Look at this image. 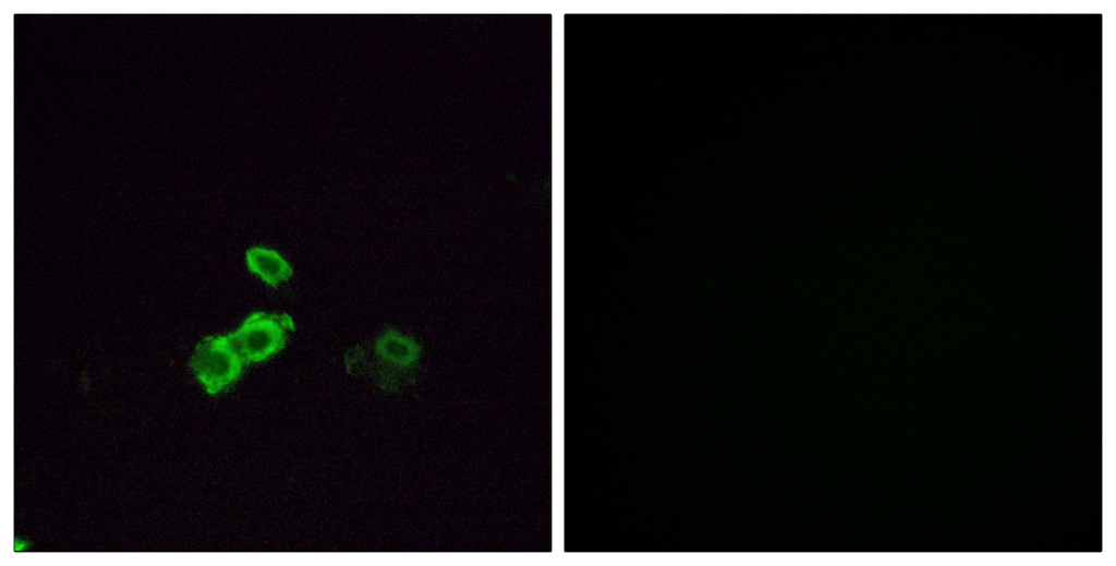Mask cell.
<instances>
[{
	"label": "cell",
	"instance_id": "1",
	"mask_svg": "<svg viewBox=\"0 0 1116 566\" xmlns=\"http://www.w3.org/2000/svg\"><path fill=\"white\" fill-rule=\"evenodd\" d=\"M293 327L287 314L255 312L229 336L245 363H257L283 349Z\"/></svg>",
	"mask_w": 1116,
	"mask_h": 566
},
{
	"label": "cell",
	"instance_id": "2",
	"mask_svg": "<svg viewBox=\"0 0 1116 566\" xmlns=\"http://www.w3.org/2000/svg\"><path fill=\"white\" fill-rule=\"evenodd\" d=\"M245 361L230 336H208L197 344L190 365L209 394H217L234 383Z\"/></svg>",
	"mask_w": 1116,
	"mask_h": 566
},
{
	"label": "cell",
	"instance_id": "3",
	"mask_svg": "<svg viewBox=\"0 0 1116 566\" xmlns=\"http://www.w3.org/2000/svg\"><path fill=\"white\" fill-rule=\"evenodd\" d=\"M377 371H381L380 380H395L393 372L400 373L416 363L420 354L418 345L409 336L396 330H387L377 337L374 346Z\"/></svg>",
	"mask_w": 1116,
	"mask_h": 566
},
{
	"label": "cell",
	"instance_id": "4",
	"mask_svg": "<svg viewBox=\"0 0 1116 566\" xmlns=\"http://www.w3.org/2000/svg\"><path fill=\"white\" fill-rule=\"evenodd\" d=\"M245 260L247 268L271 287L288 281L293 275L289 262L279 252L269 248H250Z\"/></svg>",
	"mask_w": 1116,
	"mask_h": 566
}]
</instances>
